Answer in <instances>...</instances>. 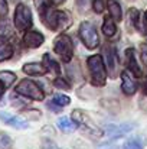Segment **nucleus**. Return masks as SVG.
Segmentation results:
<instances>
[{"label":"nucleus","mask_w":147,"mask_h":149,"mask_svg":"<svg viewBox=\"0 0 147 149\" xmlns=\"http://www.w3.org/2000/svg\"><path fill=\"white\" fill-rule=\"evenodd\" d=\"M41 19H42V23L49 31H53V32H62L72 25V16L66 10L49 9Z\"/></svg>","instance_id":"obj_1"},{"label":"nucleus","mask_w":147,"mask_h":149,"mask_svg":"<svg viewBox=\"0 0 147 149\" xmlns=\"http://www.w3.org/2000/svg\"><path fill=\"white\" fill-rule=\"evenodd\" d=\"M87 65H88V71H90V81L94 87H104L107 83V67L104 62L102 55L94 54L91 56H88L87 59Z\"/></svg>","instance_id":"obj_2"},{"label":"nucleus","mask_w":147,"mask_h":149,"mask_svg":"<svg viewBox=\"0 0 147 149\" xmlns=\"http://www.w3.org/2000/svg\"><path fill=\"white\" fill-rule=\"evenodd\" d=\"M71 117H72V120L77 123V126H78L82 132H85L88 136L95 138V139L102 136V129H101L99 126H97V123H95L84 110L75 109V110L72 111Z\"/></svg>","instance_id":"obj_3"},{"label":"nucleus","mask_w":147,"mask_h":149,"mask_svg":"<svg viewBox=\"0 0 147 149\" xmlns=\"http://www.w3.org/2000/svg\"><path fill=\"white\" fill-rule=\"evenodd\" d=\"M78 36L87 49H97L99 47V35L95 29V25L88 20H84L79 23Z\"/></svg>","instance_id":"obj_4"},{"label":"nucleus","mask_w":147,"mask_h":149,"mask_svg":"<svg viewBox=\"0 0 147 149\" xmlns=\"http://www.w3.org/2000/svg\"><path fill=\"white\" fill-rule=\"evenodd\" d=\"M16 94L23 96L26 99H30L33 101H42L45 100V91L41 88V86L29 78L22 80L17 86H16Z\"/></svg>","instance_id":"obj_5"},{"label":"nucleus","mask_w":147,"mask_h":149,"mask_svg":"<svg viewBox=\"0 0 147 149\" xmlns=\"http://www.w3.org/2000/svg\"><path fill=\"white\" fill-rule=\"evenodd\" d=\"M53 51L62 59V62L69 64L72 61V56H74V44H72V39L68 35H65V33L58 35L53 39Z\"/></svg>","instance_id":"obj_6"},{"label":"nucleus","mask_w":147,"mask_h":149,"mask_svg":"<svg viewBox=\"0 0 147 149\" xmlns=\"http://www.w3.org/2000/svg\"><path fill=\"white\" fill-rule=\"evenodd\" d=\"M13 23H14L16 31L19 32H26L33 26V16H32L30 9L26 4L19 3L16 6L14 15H13Z\"/></svg>","instance_id":"obj_7"},{"label":"nucleus","mask_w":147,"mask_h":149,"mask_svg":"<svg viewBox=\"0 0 147 149\" xmlns=\"http://www.w3.org/2000/svg\"><path fill=\"white\" fill-rule=\"evenodd\" d=\"M105 67H107V72L110 78H115L117 75V67H118V61H117V54H115V47L111 44H105L101 49Z\"/></svg>","instance_id":"obj_8"},{"label":"nucleus","mask_w":147,"mask_h":149,"mask_svg":"<svg viewBox=\"0 0 147 149\" xmlns=\"http://www.w3.org/2000/svg\"><path fill=\"white\" fill-rule=\"evenodd\" d=\"M22 41H23V45H25V47H28V48H30V49H36V48H39V47L43 45L45 36H43V33H41L39 31H32V29H29V31H26V32L23 33Z\"/></svg>","instance_id":"obj_9"},{"label":"nucleus","mask_w":147,"mask_h":149,"mask_svg":"<svg viewBox=\"0 0 147 149\" xmlns=\"http://www.w3.org/2000/svg\"><path fill=\"white\" fill-rule=\"evenodd\" d=\"M120 78H121V91L126 96H134L137 93V87H139L137 81L134 80V75H131V72L128 70H126L121 72Z\"/></svg>","instance_id":"obj_10"},{"label":"nucleus","mask_w":147,"mask_h":149,"mask_svg":"<svg viewBox=\"0 0 147 149\" xmlns=\"http://www.w3.org/2000/svg\"><path fill=\"white\" fill-rule=\"evenodd\" d=\"M124 58H126V65H127V70L137 78H140L143 75L141 72V68L140 65L137 64V56H136V49L134 48H127L124 52Z\"/></svg>","instance_id":"obj_11"},{"label":"nucleus","mask_w":147,"mask_h":149,"mask_svg":"<svg viewBox=\"0 0 147 149\" xmlns=\"http://www.w3.org/2000/svg\"><path fill=\"white\" fill-rule=\"evenodd\" d=\"M134 127H136L134 123H121V125H107L104 127V130L110 138H120V136L131 132Z\"/></svg>","instance_id":"obj_12"},{"label":"nucleus","mask_w":147,"mask_h":149,"mask_svg":"<svg viewBox=\"0 0 147 149\" xmlns=\"http://www.w3.org/2000/svg\"><path fill=\"white\" fill-rule=\"evenodd\" d=\"M0 120H1L3 123H6V125L14 127V129H19V130L29 127V123H28L26 120H23V119H20V117H16V116H12V114H9V113H4V111H0Z\"/></svg>","instance_id":"obj_13"},{"label":"nucleus","mask_w":147,"mask_h":149,"mask_svg":"<svg viewBox=\"0 0 147 149\" xmlns=\"http://www.w3.org/2000/svg\"><path fill=\"white\" fill-rule=\"evenodd\" d=\"M22 71L26 75H30V77H41V75H45L48 72L43 62L42 64L41 62H28L22 67Z\"/></svg>","instance_id":"obj_14"},{"label":"nucleus","mask_w":147,"mask_h":149,"mask_svg":"<svg viewBox=\"0 0 147 149\" xmlns=\"http://www.w3.org/2000/svg\"><path fill=\"white\" fill-rule=\"evenodd\" d=\"M42 62H43V65L46 67L48 72H50L53 77H59V75H61V65H59V62H58L50 54H48V52L43 54Z\"/></svg>","instance_id":"obj_15"},{"label":"nucleus","mask_w":147,"mask_h":149,"mask_svg":"<svg viewBox=\"0 0 147 149\" xmlns=\"http://www.w3.org/2000/svg\"><path fill=\"white\" fill-rule=\"evenodd\" d=\"M13 47L9 42V38L6 35L0 33V62L1 61H7L13 56Z\"/></svg>","instance_id":"obj_16"},{"label":"nucleus","mask_w":147,"mask_h":149,"mask_svg":"<svg viewBox=\"0 0 147 149\" xmlns=\"http://www.w3.org/2000/svg\"><path fill=\"white\" fill-rule=\"evenodd\" d=\"M117 20H114L111 16H107L102 22V33L107 38H112L117 33Z\"/></svg>","instance_id":"obj_17"},{"label":"nucleus","mask_w":147,"mask_h":149,"mask_svg":"<svg viewBox=\"0 0 147 149\" xmlns=\"http://www.w3.org/2000/svg\"><path fill=\"white\" fill-rule=\"evenodd\" d=\"M56 125H58V127H59L62 132H65V133H71V132H74V130L78 129V126H77V123L72 120V117H66V116L59 117L58 122H56Z\"/></svg>","instance_id":"obj_18"},{"label":"nucleus","mask_w":147,"mask_h":149,"mask_svg":"<svg viewBox=\"0 0 147 149\" xmlns=\"http://www.w3.org/2000/svg\"><path fill=\"white\" fill-rule=\"evenodd\" d=\"M107 7H108L110 16L114 20H117V22L123 20V10H121V6L117 0H107Z\"/></svg>","instance_id":"obj_19"},{"label":"nucleus","mask_w":147,"mask_h":149,"mask_svg":"<svg viewBox=\"0 0 147 149\" xmlns=\"http://www.w3.org/2000/svg\"><path fill=\"white\" fill-rule=\"evenodd\" d=\"M141 16L143 13L136 9V7H131L128 12H127V19H128V25L134 29V31H139V26H140V20H141Z\"/></svg>","instance_id":"obj_20"},{"label":"nucleus","mask_w":147,"mask_h":149,"mask_svg":"<svg viewBox=\"0 0 147 149\" xmlns=\"http://www.w3.org/2000/svg\"><path fill=\"white\" fill-rule=\"evenodd\" d=\"M146 143H147L146 138H143V136H137V138H131V139H128V141L123 145V148L124 149H144Z\"/></svg>","instance_id":"obj_21"},{"label":"nucleus","mask_w":147,"mask_h":149,"mask_svg":"<svg viewBox=\"0 0 147 149\" xmlns=\"http://www.w3.org/2000/svg\"><path fill=\"white\" fill-rule=\"evenodd\" d=\"M0 81L3 83V86H4L6 90H7V88H10V87L14 84V81H16V74L12 72V71H0Z\"/></svg>","instance_id":"obj_22"},{"label":"nucleus","mask_w":147,"mask_h":149,"mask_svg":"<svg viewBox=\"0 0 147 149\" xmlns=\"http://www.w3.org/2000/svg\"><path fill=\"white\" fill-rule=\"evenodd\" d=\"M33 4H35V7H36L41 17L50 9V1L49 0H33Z\"/></svg>","instance_id":"obj_23"},{"label":"nucleus","mask_w":147,"mask_h":149,"mask_svg":"<svg viewBox=\"0 0 147 149\" xmlns=\"http://www.w3.org/2000/svg\"><path fill=\"white\" fill-rule=\"evenodd\" d=\"M52 101H53L56 106H59V107H65V106H69V104H71V99H69L68 96H65V94H61V93L53 94Z\"/></svg>","instance_id":"obj_24"},{"label":"nucleus","mask_w":147,"mask_h":149,"mask_svg":"<svg viewBox=\"0 0 147 149\" xmlns=\"http://www.w3.org/2000/svg\"><path fill=\"white\" fill-rule=\"evenodd\" d=\"M0 149H13L12 138L4 132H0Z\"/></svg>","instance_id":"obj_25"},{"label":"nucleus","mask_w":147,"mask_h":149,"mask_svg":"<svg viewBox=\"0 0 147 149\" xmlns=\"http://www.w3.org/2000/svg\"><path fill=\"white\" fill-rule=\"evenodd\" d=\"M53 86H55L56 88H61V90H69V88H71V83H69L66 78L61 77V75L53 80Z\"/></svg>","instance_id":"obj_26"},{"label":"nucleus","mask_w":147,"mask_h":149,"mask_svg":"<svg viewBox=\"0 0 147 149\" xmlns=\"http://www.w3.org/2000/svg\"><path fill=\"white\" fill-rule=\"evenodd\" d=\"M105 4H107L105 0H92V10L95 13H102L105 10Z\"/></svg>","instance_id":"obj_27"},{"label":"nucleus","mask_w":147,"mask_h":149,"mask_svg":"<svg viewBox=\"0 0 147 149\" xmlns=\"http://www.w3.org/2000/svg\"><path fill=\"white\" fill-rule=\"evenodd\" d=\"M9 13V4L6 0H0V19H6Z\"/></svg>","instance_id":"obj_28"},{"label":"nucleus","mask_w":147,"mask_h":149,"mask_svg":"<svg viewBox=\"0 0 147 149\" xmlns=\"http://www.w3.org/2000/svg\"><path fill=\"white\" fill-rule=\"evenodd\" d=\"M23 114H25L28 119H39V117H41V111L36 110V109H33V110H25Z\"/></svg>","instance_id":"obj_29"},{"label":"nucleus","mask_w":147,"mask_h":149,"mask_svg":"<svg viewBox=\"0 0 147 149\" xmlns=\"http://www.w3.org/2000/svg\"><path fill=\"white\" fill-rule=\"evenodd\" d=\"M140 59L147 67V44H141L140 45Z\"/></svg>","instance_id":"obj_30"},{"label":"nucleus","mask_w":147,"mask_h":149,"mask_svg":"<svg viewBox=\"0 0 147 149\" xmlns=\"http://www.w3.org/2000/svg\"><path fill=\"white\" fill-rule=\"evenodd\" d=\"M97 149H120V146L112 143V142H104V143L97 145Z\"/></svg>","instance_id":"obj_31"},{"label":"nucleus","mask_w":147,"mask_h":149,"mask_svg":"<svg viewBox=\"0 0 147 149\" xmlns=\"http://www.w3.org/2000/svg\"><path fill=\"white\" fill-rule=\"evenodd\" d=\"M48 107L50 109V110H52V111H53V113H61V111H62V110H61L62 107L56 106V104H55L53 101H50V103H48Z\"/></svg>","instance_id":"obj_32"},{"label":"nucleus","mask_w":147,"mask_h":149,"mask_svg":"<svg viewBox=\"0 0 147 149\" xmlns=\"http://www.w3.org/2000/svg\"><path fill=\"white\" fill-rule=\"evenodd\" d=\"M49 1H50V4H52V6H56V7L65 3V0H49Z\"/></svg>","instance_id":"obj_33"},{"label":"nucleus","mask_w":147,"mask_h":149,"mask_svg":"<svg viewBox=\"0 0 147 149\" xmlns=\"http://www.w3.org/2000/svg\"><path fill=\"white\" fill-rule=\"evenodd\" d=\"M141 88H143V93L147 96V77H146V80L143 81V86H141Z\"/></svg>","instance_id":"obj_34"},{"label":"nucleus","mask_w":147,"mask_h":149,"mask_svg":"<svg viewBox=\"0 0 147 149\" xmlns=\"http://www.w3.org/2000/svg\"><path fill=\"white\" fill-rule=\"evenodd\" d=\"M6 91V87L3 86V83L0 81V99H1V96H3V93Z\"/></svg>","instance_id":"obj_35"},{"label":"nucleus","mask_w":147,"mask_h":149,"mask_svg":"<svg viewBox=\"0 0 147 149\" xmlns=\"http://www.w3.org/2000/svg\"><path fill=\"white\" fill-rule=\"evenodd\" d=\"M146 16H147V10H146Z\"/></svg>","instance_id":"obj_36"}]
</instances>
